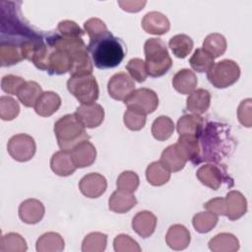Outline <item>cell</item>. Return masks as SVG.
<instances>
[{
	"label": "cell",
	"mask_w": 252,
	"mask_h": 252,
	"mask_svg": "<svg viewBox=\"0 0 252 252\" xmlns=\"http://www.w3.org/2000/svg\"><path fill=\"white\" fill-rule=\"evenodd\" d=\"M88 49L94 66L99 69L114 68L125 56L123 43L110 32H106L94 40H90Z\"/></svg>",
	"instance_id": "cell-1"
},
{
	"label": "cell",
	"mask_w": 252,
	"mask_h": 252,
	"mask_svg": "<svg viewBox=\"0 0 252 252\" xmlns=\"http://www.w3.org/2000/svg\"><path fill=\"white\" fill-rule=\"evenodd\" d=\"M52 48H60L67 51L73 58L74 65L70 72L71 76L92 74L93 64L89 55V49L82 37L53 36L47 39Z\"/></svg>",
	"instance_id": "cell-2"
},
{
	"label": "cell",
	"mask_w": 252,
	"mask_h": 252,
	"mask_svg": "<svg viewBox=\"0 0 252 252\" xmlns=\"http://www.w3.org/2000/svg\"><path fill=\"white\" fill-rule=\"evenodd\" d=\"M54 134L59 148L67 152H71L76 146L90 139L85 126L75 113L60 117L54 123Z\"/></svg>",
	"instance_id": "cell-3"
},
{
	"label": "cell",
	"mask_w": 252,
	"mask_h": 252,
	"mask_svg": "<svg viewBox=\"0 0 252 252\" xmlns=\"http://www.w3.org/2000/svg\"><path fill=\"white\" fill-rule=\"evenodd\" d=\"M146 67L151 77L157 78L164 75L172 66L165 42L160 38L152 37L144 44Z\"/></svg>",
	"instance_id": "cell-4"
},
{
	"label": "cell",
	"mask_w": 252,
	"mask_h": 252,
	"mask_svg": "<svg viewBox=\"0 0 252 252\" xmlns=\"http://www.w3.org/2000/svg\"><path fill=\"white\" fill-rule=\"evenodd\" d=\"M67 89L81 104L94 103L99 94L97 82L92 74L71 76L67 82Z\"/></svg>",
	"instance_id": "cell-5"
},
{
	"label": "cell",
	"mask_w": 252,
	"mask_h": 252,
	"mask_svg": "<svg viewBox=\"0 0 252 252\" xmlns=\"http://www.w3.org/2000/svg\"><path fill=\"white\" fill-rule=\"evenodd\" d=\"M207 77L214 87L224 89L237 82L240 77V68L235 61L224 59L214 63L207 72Z\"/></svg>",
	"instance_id": "cell-6"
},
{
	"label": "cell",
	"mask_w": 252,
	"mask_h": 252,
	"mask_svg": "<svg viewBox=\"0 0 252 252\" xmlns=\"http://www.w3.org/2000/svg\"><path fill=\"white\" fill-rule=\"evenodd\" d=\"M127 108L143 114L154 112L158 105V97L156 92L151 89L141 88L135 90L124 101Z\"/></svg>",
	"instance_id": "cell-7"
},
{
	"label": "cell",
	"mask_w": 252,
	"mask_h": 252,
	"mask_svg": "<svg viewBox=\"0 0 252 252\" xmlns=\"http://www.w3.org/2000/svg\"><path fill=\"white\" fill-rule=\"evenodd\" d=\"M24 59L32 61L36 68L47 70L49 49L48 46L40 39H27L20 44Z\"/></svg>",
	"instance_id": "cell-8"
},
{
	"label": "cell",
	"mask_w": 252,
	"mask_h": 252,
	"mask_svg": "<svg viewBox=\"0 0 252 252\" xmlns=\"http://www.w3.org/2000/svg\"><path fill=\"white\" fill-rule=\"evenodd\" d=\"M36 146L33 138L28 134H17L10 138L7 151L17 161L25 162L32 159L35 154Z\"/></svg>",
	"instance_id": "cell-9"
},
{
	"label": "cell",
	"mask_w": 252,
	"mask_h": 252,
	"mask_svg": "<svg viewBox=\"0 0 252 252\" xmlns=\"http://www.w3.org/2000/svg\"><path fill=\"white\" fill-rule=\"evenodd\" d=\"M107 91L113 99L125 101L135 91L134 80L125 72L116 73L109 79Z\"/></svg>",
	"instance_id": "cell-10"
},
{
	"label": "cell",
	"mask_w": 252,
	"mask_h": 252,
	"mask_svg": "<svg viewBox=\"0 0 252 252\" xmlns=\"http://www.w3.org/2000/svg\"><path fill=\"white\" fill-rule=\"evenodd\" d=\"M107 182L103 175L92 172L85 175L79 182V189L81 193L88 198H98L106 190Z\"/></svg>",
	"instance_id": "cell-11"
},
{
	"label": "cell",
	"mask_w": 252,
	"mask_h": 252,
	"mask_svg": "<svg viewBox=\"0 0 252 252\" xmlns=\"http://www.w3.org/2000/svg\"><path fill=\"white\" fill-rule=\"evenodd\" d=\"M75 114L85 128L98 127L104 118V110L102 106L94 102L90 104H81L77 107Z\"/></svg>",
	"instance_id": "cell-12"
},
{
	"label": "cell",
	"mask_w": 252,
	"mask_h": 252,
	"mask_svg": "<svg viewBox=\"0 0 252 252\" xmlns=\"http://www.w3.org/2000/svg\"><path fill=\"white\" fill-rule=\"evenodd\" d=\"M225 216L230 220H236L247 212V200L244 195L236 190L229 191L225 198Z\"/></svg>",
	"instance_id": "cell-13"
},
{
	"label": "cell",
	"mask_w": 252,
	"mask_h": 252,
	"mask_svg": "<svg viewBox=\"0 0 252 252\" xmlns=\"http://www.w3.org/2000/svg\"><path fill=\"white\" fill-rule=\"evenodd\" d=\"M142 28L148 33L160 35L169 31L170 23L167 17L162 13L152 11L144 16L142 20Z\"/></svg>",
	"instance_id": "cell-14"
},
{
	"label": "cell",
	"mask_w": 252,
	"mask_h": 252,
	"mask_svg": "<svg viewBox=\"0 0 252 252\" xmlns=\"http://www.w3.org/2000/svg\"><path fill=\"white\" fill-rule=\"evenodd\" d=\"M73 65V58L67 51L60 48H53V50L50 51L47 68V71L50 74L61 75L71 72Z\"/></svg>",
	"instance_id": "cell-15"
},
{
	"label": "cell",
	"mask_w": 252,
	"mask_h": 252,
	"mask_svg": "<svg viewBox=\"0 0 252 252\" xmlns=\"http://www.w3.org/2000/svg\"><path fill=\"white\" fill-rule=\"evenodd\" d=\"M44 206L36 199H27L19 206L20 219L29 224H34L40 221L44 216Z\"/></svg>",
	"instance_id": "cell-16"
},
{
	"label": "cell",
	"mask_w": 252,
	"mask_h": 252,
	"mask_svg": "<svg viewBox=\"0 0 252 252\" xmlns=\"http://www.w3.org/2000/svg\"><path fill=\"white\" fill-rule=\"evenodd\" d=\"M157 226V217L149 211L137 213L132 220L133 230L143 238L150 237Z\"/></svg>",
	"instance_id": "cell-17"
},
{
	"label": "cell",
	"mask_w": 252,
	"mask_h": 252,
	"mask_svg": "<svg viewBox=\"0 0 252 252\" xmlns=\"http://www.w3.org/2000/svg\"><path fill=\"white\" fill-rule=\"evenodd\" d=\"M70 154L77 168H83L92 165L96 158V150L94 146L89 141H85L76 146L70 152Z\"/></svg>",
	"instance_id": "cell-18"
},
{
	"label": "cell",
	"mask_w": 252,
	"mask_h": 252,
	"mask_svg": "<svg viewBox=\"0 0 252 252\" xmlns=\"http://www.w3.org/2000/svg\"><path fill=\"white\" fill-rule=\"evenodd\" d=\"M191 236L189 230L183 224L171 225L165 235L166 244L173 250H183L190 244Z\"/></svg>",
	"instance_id": "cell-19"
},
{
	"label": "cell",
	"mask_w": 252,
	"mask_h": 252,
	"mask_svg": "<svg viewBox=\"0 0 252 252\" xmlns=\"http://www.w3.org/2000/svg\"><path fill=\"white\" fill-rule=\"evenodd\" d=\"M50 167L51 170L59 176H69L77 169L70 152L62 150L53 154L50 159Z\"/></svg>",
	"instance_id": "cell-20"
},
{
	"label": "cell",
	"mask_w": 252,
	"mask_h": 252,
	"mask_svg": "<svg viewBox=\"0 0 252 252\" xmlns=\"http://www.w3.org/2000/svg\"><path fill=\"white\" fill-rule=\"evenodd\" d=\"M179 135L201 136L204 129V119L198 114H185L181 116L176 125Z\"/></svg>",
	"instance_id": "cell-21"
},
{
	"label": "cell",
	"mask_w": 252,
	"mask_h": 252,
	"mask_svg": "<svg viewBox=\"0 0 252 252\" xmlns=\"http://www.w3.org/2000/svg\"><path fill=\"white\" fill-rule=\"evenodd\" d=\"M61 105V97L54 92H43L34 104L35 112L42 117L52 115Z\"/></svg>",
	"instance_id": "cell-22"
},
{
	"label": "cell",
	"mask_w": 252,
	"mask_h": 252,
	"mask_svg": "<svg viewBox=\"0 0 252 252\" xmlns=\"http://www.w3.org/2000/svg\"><path fill=\"white\" fill-rule=\"evenodd\" d=\"M196 176L202 184L213 190H218L222 181L220 169L211 163L201 165L196 172Z\"/></svg>",
	"instance_id": "cell-23"
},
{
	"label": "cell",
	"mask_w": 252,
	"mask_h": 252,
	"mask_svg": "<svg viewBox=\"0 0 252 252\" xmlns=\"http://www.w3.org/2000/svg\"><path fill=\"white\" fill-rule=\"evenodd\" d=\"M197 84V77L190 69H181L172 78L173 88L182 94H190L195 91Z\"/></svg>",
	"instance_id": "cell-24"
},
{
	"label": "cell",
	"mask_w": 252,
	"mask_h": 252,
	"mask_svg": "<svg viewBox=\"0 0 252 252\" xmlns=\"http://www.w3.org/2000/svg\"><path fill=\"white\" fill-rule=\"evenodd\" d=\"M211 94L207 90L198 89L192 92L186 99V107L193 114H203L210 107Z\"/></svg>",
	"instance_id": "cell-25"
},
{
	"label": "cell",
	"mask_w": 252,
	"mask_h": 252,
	"mask_svg": "<svg viewBox=\"0 0 252 252\" xmlns=\"http://www.w3.org/2000/svg\"><path fill=\"white\" fill-rule=\"evenodd\" d=\"M174 145L187 161H196L199 158L200 145L198 137L191 135H179V138Z\"/></svg>",
	"instance_id": "cell-26"
},
{
	"label": "cell",
	"mask_w": 252,
	"mask_h": 252,
	"mask_svg": "<svg viewBox=\"0 0 252 252\" xmlns=\"http://www.w3.org/2000/svg\"><path fill=\"white\" fill-rule=\"evenodd\" d=\"M137 204V199L133 194L125 193L120 190L114 191L108 200V208L110 211L123 214L133 209Z\"/></svg>",
	"instance_id": "cell-27"
},
{
	"label": "cell",
	"mask_w": 252,
	"mask_h": 252,
	"mask_svg": "<svg viewBox=\"0 0 252 252\" xmlns=\"http://www.w3.org/2000/svg\"><path fill=\"white\" fill-rule=\"evenodd\" d=\"M209 248L213 252H236L239 249V241L233 234L221 232L209 241Z\"/></svg>",
	"instance_id": "cell-28"
},
{
	"label": "cell",
	"mask_w": 252,
	"mask_h": 252,
	"mask_svg": "<svg viewBox=\"0 0 252 252\" xmlns=\"http://www.w3.org/2000/svg\"><path fill=\"white\" fill-rule=\"evenodd\" d=\"M170 172H177L184 168L187 160L182 157L175 145H170L163 150L159 160Z\"/></svg>",
	"instance_id": "cell-29"
},
{
	"label": "cell",
	"mask_w": 252,
	"mask_h": 252,
	"mask_svg": "<svg viewBox=\"0 0 252 252\" xmlns=\"http://www.w3.org/2000/svg\"><path fill=\"white\" fill-rule=\"evenodd\" d=\"M35 246L38 252H60L64 250L65 242L59 233L49 231L38 237Z\"/></svg>",
	"instance_id": "cell-30"
},
{
	"label": "cell",
	"mask_w": 252,
	"mask_h": 252,
	"mask_svg": "<svg viewBox=\"0 0 252 252\" xmlns=\"http://www.w3.org/2000/svg\"><path fill=\"white\" fill-rule=\"evenodd\" d=\"M41 87L34 81H26L17 93L19 100L27 107L34 106L35 102L42 94Z\"/></svg>",
	"instance_id": "cell-31"
},
{
	"label": "cell",
	"mask_w": 252,
	"mask_h": 252,
	"mask_svg": "<svg viewBox=\"0 0 252 252\" xmlns=\"http://www.w3.org/2000/svg\"><path fill=\"white\" fill-rule=\"evenodd\" d=\"M146 177L150 184L154 186H161L168 182L170 171L165 168L159 160L154 161L148 165L146 169Z\"/></svg>",
	"instance_id": "cell-32"
},
{
	"label": "cell",
	"mask_w": 252,
	"mask_h": 252,
	"mask_svg": "<svg viewBox=\"0 0 252 252\" xmlns=\"http://www.w3.org/2000/svg\"><path fill=\"white\" fill-rule=\"evenodd\" d=\"M226 46L227 43L225 37L218 32L210 33L203 41V49L214 58L221 56L225 52Z\"/></svg>",
	"instance_id": "cell-33"
},
{
	"label": "cell",
	"mask_w": 252,
	"mask_h": 252,
	"mask_svg": "<svg viewBox=\"0 0 252 252\" xmlns=\"http://www.w3.org/2000/svg\"><path fill=\"white\" fill-rule=\"evenodd\" d=\"M193 45L192 38L184 33L176 34L168 41V46L177 58H185L189 55L193 49Z\"/></svg>",
	"instance_id": "cell-34"
},
{
	"label": "cell",
	"mask_w": 252,
	"mask_h": 252,
	"mask_svg": "<svg viewBox=\"0 0 252 252\" xmlns=\"http://www.w3.org/2000/svg\"><path fill=\"white\" fill-rule=\"evenodd\" d=\"M23 55L20 45L13 42H4L0 44V63L1 66H11L22 61Z\"/></svg>",
	"instance_id": "cell-35"
},
{
	"label": "cell",
	"mask_w": 252,
	"mask_h": 252,
	"mask_svg": "<svg viewBox=\"0 0 252 252\" xmlns=\"http://www.w3.org/2000/svg\"><path fill=\"white\" fill-rule=\"evenodd\" d=\"M174 123L168 116L161 115L152 124V134L158 141H165L173 134Z\"/></svg>",
	"instance_id": "cell-36"
},
{
	"label": "cell",
	"mask_w": 252,
	"mask_h": 252,
	"mask_svg": "<svg viewBox=\"0 0 252 252\" xmlns=\"http://www.w3.org/2000/svg\"><path fill=\"white\" fill-rule=\"evenodd\" d=\"M27 249V242L19 233L9 232L4 234L0 239L1 252H25Z\"/></svg>",
	"instance_id": "cell-37"
},
{
	"label": "cell",
	"mask_w": 252,
	"mask_h": 252,
	"mask_svg": "<svg viewBox=\"0 0 252 252\" xmlns=\"http://www.w3.org/2000/svg\"><path fill=\"white\" fill-rule=\"evenodd\" d=\"M219 218L217 215L207 211L197 213L192 220L193 226L199 233H207L211 231L218 223Z\"/></svg>",
	"instance_id": "cell-38"
},
{
	"label": "cell",
	"mask_w": 252,
	"mask_h": 252,
	"mask_svg": "<svg viewBox=\"0 0 252 252\" xmlns=\"http://www.w3.org/2000/svg\"><path fill=\"white\" fill-rule=\"evenodd\" d=\"M107 244V235L102 232H91L82 242L83 252H102Z\"/></svg>",
	"instance_id": "cell-39"
},
{
	"label": "cell",
	"mask_w": 252,
	"mask_h": 252,
	"mask_svg": "<svg viewBox=\"0 0 252 252\" xmlns=\"http://www.w3.org/2000/svg\"><path fill=\"white\" fill-rule=\"evenodd\" d=\"M215 58L206 52L203 48H197L191 56L189 63L193 70L203 73L208 72L214 65Z\"/></svg>",
	"instance_id": "cell-40"
},
{
	"label": "cell",
	"mask_w": 252,
	"mask_h": 252,
	"mask_svg": "<svg viewBox=\"0 0 252 252\" xmlns=\"http://www.w3.org/2000/svg\"><path fill=\"white\" fill-rule=\"evenodd\" d=\"M139 183L140 179L138 174L132 170H126L120 173V175L118 176L116 186L117 190L133 194L137 190Z\"/></svg>",
	"instance_id": "cell-41"
},
{
	"label": "cell",
	"mask_w": 252,
	"mask_h": 252,
	"mask_svg": "<svg viewBox=\"0 0 252 252\" xmlns=\"http://www.w3.org/2000/svg\"><path fill=\"white\" fill-rule=\"evenodd\" d=\"M19 112L20 105L17 100L7 95L0 97V117L2 120H13L18 116Z\"/></svg>",
	"instance_id": "cell-42"
},
{
	"label": "cell",
	"mask_w": 252,
	"mask_h": 252,
	"mask_svg": "<svg viewBox=\"0 0 252 252\" xmlns=\"http://www.w3.org/2000/svg\"><path fill=\"white\" fill-rule=\"evenodd\" d=\"M126 69L129 72L131 78L139 83L145 82V80L149 76L146 63L141 58H133L129 60L126 65Z\"/></svg>",
	"instance_id": "cell-43"
},
{
	"label": "cell",
	"mask_w": 252,
	"mask_h": 252,
	"mask_svg": "<svg viewBox=\"0 0 252 252\" xmlns=\"http://www.w3.org/2000/svg\"><path fill=\"white\" fill-rule=\"evenodd\" d=\"M123 121L128 129L132 131H139L144 128L146 124V114L127 108L123 115Z\"/></svg>",
	"instance_id": "cell-44"
},
{
	"label": "cell",
	"mask_w": 252,
	"mask_h": 252,
	"mask_svg": "<svg viewBox=\"0 0 252 252\" xmlns=\"http://www.w3.org/2000/svg\"><path fill=\"white\" fill-rule=\"evenodd\" d=\"M84 32H87V34L90 37V40H94L108 31L103 21H101L98 18H91L85 22Z\"/></svg>",
	"instance_id": "cell-45"
},
{
	"label": "cell",
	"mask_w": 252,
	"mask_h": 252,
	"mask_svg": "<svg viewBox=\"0 0 252 252\" xmlns=\"http://www.w3.org/2000/svg\"><path fill=\"white\" fill-rule=\"evenodd\" d=\"M113 247L116 252H140L138 242L127 234H119L113 240Z\"/></svg>",
	"instance_id": "cell-46"
},
{
	"label": "cell",
	"mask_w": 252,
	"mask_h": 252,
	"mask_svg": "<svg viewBox=\"0 0 252 252\" xmlns=\"http://www.w3.org/2000/svg\"><path fill=\"white\" fill-rule=\"evenodd\" d=\"M57 30L63 37H82L84 34V31L77 23L71 20L61 21L57 26Z\"/></svg>",
	"instance_id": "cell-47"
},
{
	"label": "cell",
	"mask_w": 252,
	"mask_h": 252,
	"mask_svg": "<svg viewBox=\"0 0 252 252\" xmlns=\"http://www.w3.org/2000/svg\"><path fill=\"white\" fill-rule=\"evenodd\" d=\"M25 82L26 81L22 77L15 75H6L1 80V88L6 94L17 95L19 89Z\"/></svg>",
	"instance_id": "cell-48"
},
{
	"label": "cell",
	"mask_w": 252,
	"mask_h": 252,
	"mask_svg": "<svg viewBox=\"0 0 252 252\" xmlns=\"http://www.w3.org/2000/svg\"><path fill=\"white\" fill-rule=\"evenodd\" d=\"M251 98H246L242 100L238 106L237 116L239 122L245 127H251L252 118H251Z\"/></svg>",
	"instance_id": "cell-49"
},
{
	"label": "cell",
	"mask_w": 252,
	"mask_h": 252,
	"mask_svg": "<svg viewBox=\"0 0 252 252\" xmlns=\"http://www.w3.org/2000/svg\"><path fill=\"white\" fill-rule=\"evenodd\" d=\"M204 208L217 215V216H225V201L224 198L218 197L209 200L204 204Z\"/></svg>",
	"instance_id": "cell-50"
},
{
	"label": "cell",
	"mask_w": 252,
	"mask_h": 252,
	"mask_svg": "<svg viewBox=\"0 0 252 252\" xmlns=\"http://www.w3.org/2000/svg\"><path fill=\"white\" fill-rule=\"evenodd\" d=\"M118 4L120 5V7L127 12L130 13H135V12H139L140 10H142L144 8V6L147 4V1H118Z\"/></svg>",
	"instance_id": "cell-51"
}]
</instances>
